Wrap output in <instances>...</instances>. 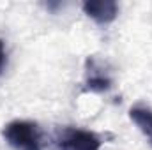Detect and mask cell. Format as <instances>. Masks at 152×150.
<instances>
[{"mask_svg": "<svg viewBox=\"0 0 152 150\" xmlns=\"http://www.w3.org/2000/svg\"><path fill=\"white\" fill-rule=\"evenodd\" d=\"M129 118L134 122V125L142 131V134L152 145V108H149V106H133L129 110Z\"/></svg>", "mask_w": 152, "mask_h": 150, "instance_id": "5b68a950", "label": "cell"}, {"mask_svg": "<svg viewBox=\"0 0 152 150\" xmlns=\"http://www.w3.org/2000/svg\"><path fill=\"white\" fill-rule=\"evenodd\" d=\"M5 64H7V53H5V44H4V41L0 39V74H2V71H4V67H5Z\"/></svg>", "mask_w": 152, "mask_h": 150, "instance_id": "8992f818", "label": "cell"}, {"mask_svg": "<svg viewBox=\"0 0 152 150\" xmlns=\"http://www.w3.org/2000/svg\"><path fill=\"white\" fill-rule=\"evenodd\" d=\"M2 136L14 150H42V133L36 122L12 120L4 125Z\"/></svg>", "mask_w": 152, "mask_h": 150, "instance_id": "6da1fadb", "label": "cell"}, {"mask_svg": "<svg viewBox=\"0 0 152 150\" xmlns=\"http://www.w3.org/2000/svg\"><path fill=\"white\" fill-rule=\"evenodd\" d=\"M83 11L88 18H92L99 25L112 23L118 14V4L113 0H96V2H85Z\"/></svg>", "mask_w": 152, "mask_h": 150, "instance_id": "277c9868", "label": "cell"}, {"mask_svg": "<svg viewBox=\"0 0 152 150\" xmlns=\"http://www.w3.org/2000/svg\"><path fill=\"white\" fill-rule=\"evenodd\" d=\"M85 85L92 92H106L112 87V78L104 66L97 62L96 58L87 60V71H85Z\"/></svg>", "mask_w": 152, "mask_h": 150, "instance_id": "3957f363", "label": "cell"}, {"mask_svg": "<svg viewBox=\"0 0 152 150\" xmlns=\"http://www.w3.org/2000/svg\"><path fill=\"white\" fill-rule=\"evenodd\" d=\"M101 138L87 129L66 127L58 134V150H101Z\"/></svg>", "mask_w": 152, "mask_h": 150, "instance_id": "7a4b0ae2", "label": "cell"}]
</instances>
